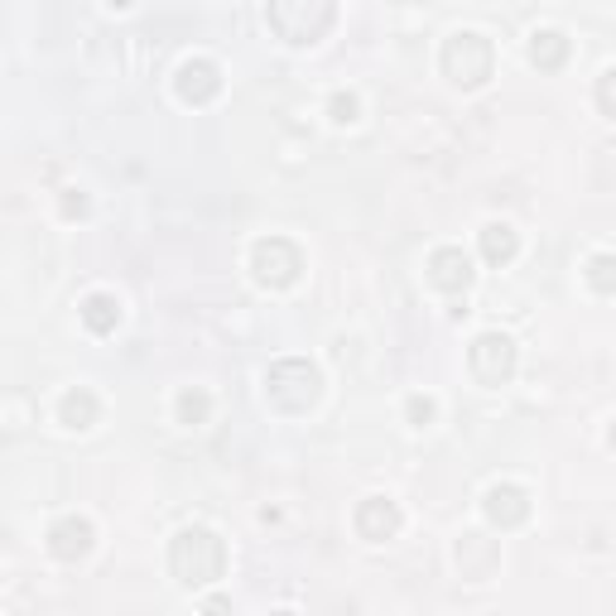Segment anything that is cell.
Returning a JSON list of instances; mask_svg holds the SVG:
<instances>
[{"instance_id": "12", "label": "cell", "mask_w": 616, "mask_h": 616, "mask_svg": "<svg viewBox=\"0 0 616 616\" xmlns=\"http://www.w3.org/2000/svg\"><path fill=\"white\" fill-rule=\"evenodd\" d=\"M497 563H501L497 539H487V535H463L457 539V569H463V578L487 583V578L497 573Z\"/></svg>"}, {"instance_id": "17", "label": "cell", "mask_w": 616, "mask_h": 616, "mask_svg": "<svg viewBox=\"0 0 616 616\" xmlns=\"http://www.w3.org/2000/svg\"><path fill=\"white\" fill-rule=\"evenodd\" d=\"M174 409H178V425L198 429V425H208V415H212V395L198 391V385H188V391H178Z\"/></svg>"}, {"instance_id": "10", "label": "cell", "mask_w": 616, "mask_h": 616, "mask_svg": "<svg viewBox=\"0 0 616 616\" xmlns=\"http://www.w3.org/2000/svg\"><path fill=\"white\" fill-rule=\"evenodd\" d=\"M473 256H467L463 246H439L429 256V284L443 289V294H463L467 284H473Z\"/></svg>"}, {"instance_id": "16", "label": "cell", "mask_w": 616, "mask_h": 616, "mask_svg": "<svg viewBox=\"0 0 616 616\" xmlns=\"http://www.w3.org/2000/svg\"><path fill=\"white\" fill-rule=\"evenodd\" d=\"M58 419H63L68 429H92L96 425V395L88 391V385H78V391H68L63 400H58Z\"/></svg>"}, {"instance_id": "11", "label": "cell", "mask_w": 616, "mask_h": 616, "mask_svg": "<svg viewBox=\"0 0 616 616\" xmlns=\"http://www.w3.org/2000/svg\"><path fill=\"white\" fill-rule=\"evenodd\" d=\"M92 539H96L92 521H82V515H63V521L48 530V554H54L58 563H78V559H88L92 554Z\"/></svg>"}, {"instance_id": "23", "label": "cell", "mask_w": 616, "mask_h": 616, "mask_svg": "<svg viewBox=\"0 0 616 616\" xmlns=\"http://www.w3.org/2000/svg\"><path fill=\"white\" fill-rule=\"evenodd\" d=\"M202 616H232V602H226V597H208V602H202Z\"/></svg>"}, {"instance_id": "7", "label": "cell", "mask_w": 616, "mask_h": 616, "mask_svg": "<svg viewBox=\"0 0 616 616\" xmlns=\"http://www.w3.org/2000/svg\"><path fill=\"white\" fill-rule=\"evenodd\" d=\"M174 92L184 96L188 106H208L217 92H222V68L212 63V58H188V63H178L174 72Z\"/></svg>"}, {"instance_id": "24", "label": "cell", "mask_w": 616, "mask_h": 616, "mask_svg": "<svg viewBox=\"0 0 616 616\" xmlns=\"http://www.w3.org/2000/svg\"><path fill=\"white\" fill-rule=\"evenodd\" d=\"M275 616H294V612H275Z\"/></svg>"}, {"instance_id": "9", "label": "cell", "mask_w": 616, "mask_h": 616, "mask_svg": "<svg viewBox=\"0 0 616 616\" xmlns=\"http://www.w3.org/2000/svg\"><path fill=\"white\" fill-rule=\"evenodd\" d=\"M405 525L400 505H395L391 497H367L357 505V535L371 539V545H385V539H395Z\"/></svg>"}, {"instance_id": "6", "label": "cell", "mask_w": 616, "mask_h": 616, "mask_svg": "<svg viewBox=\"0 0 616 616\" xmlns=\"http://www.w3.org/2000/svg\"><path fill=\"white\" fill-rule=\"evenodd\" d=\"M467 367L481 385H505L515 376V342L505 333H481L473 347H467Z\"/></svg>"}, {"instance_id": "20", "label": "cell", "mask_w": 616, "mask_h": 616, "mask_svg": "<svg viewBox=\"0 0 616 616\" xmlns=\"http://www.w3.org/2000/svg\"><path fill=\"white\" fill-rule=\"evenodd\" d=\"M405 415H409V425H419V429H425V425H433V415H439V405H433L429 395H409V400H405Z\"/></svg>"}, {"instance_id": "13", "label": "cell", "mask_w": 616, "mask_h": 616, "mask_svg": "<svg viewBox=\"0 0 616 616\" xmlns=\"http://www.w3.org/2000/svg\"><path fill=\"white\" fill-rule=\"evenodd\" d=\"M78 318H82V328L96 333V337L116 333V323H120V299H116V294H106V289H96V294L82 299Z\"/></svg>"}, {"instance_id": "21", "label": "cell", "mask_w": 616, "mask_h": 616, "mask_svg": "<svg viewBox=\"0 0 616 616\" xmlns=\"http://www.w3.org/2000/svg\"><path fill=\"white\" fill-rule=\"evenodd\" d=\"M597 106H602V116H616V68H607L597 78Z\"/></svg>"}, {"instance_id": "2", "label": "cell", "mask_w": 616, "mask_h": 616, "mask_svg": "<svg viewBox=\"0 0 616 616\" xmlns=\"http://www.w3.org/2000/svg\"><path fill=\"white\" fill-rule=\"evenodd\" d=\"M323 395V376L318 367L304 357H280L270 361V371H265V400L275 409H284V415H304V409L318 405Z\"/></svg>"}, {"instance_id": "8", "label": "cell", "mask_w": 616, "mask_h": 616, "mask_svg": "<svg viewBox=\"0 0 616 616\" xmlns=\"http://www.w3.org/2000/svg\"><path fill=\"white\" fill-rule=\"evenodd\" d=\"M481 515H487L497 530H515L530 521V491L515 487V481H497V487L487 491V501H481Z\"/></svg>"}, {"instance_id": "19", "label": "cell", "mask_w": 616, "mask_h": 616, "mask_svg": "<svg viewBox=\"0 0 616 616\" xmlns=\"http://www.w3.org/2000/svg\"><path fill=\"white\" fill-rule=\"evenodd\" d=\"M588 280H593L597 294H612V289H616V260L612 256H593V265H588Z\"/></svg>"}, {"instance_id": "15", "label": "cell", "mask_w": 616, "mask_h": 616, "mask_svg": "<svg viewBox=\"0 0 616 616\" xmlns=\"http://www.w3.org/2000/svg\"><path fill=\"white\" fill-rule=\"evenodd\" d=\"M563 58H569V39H563L559 30H535L530 34V63L535 68L554 72V68H563Z\"/></svg>"}, {"instance_id": "5", "label": "cell", "mask_w": 616, "mask_h": 616, "mask_svg": "<svg viewBox=\"0 0 616 616\" xmlns=\"http://www.w3.org/2000/svg\"><path fill=\"white\" fill-rule=\"evenodd\" d=\"M251 275H256L265 289H289L304 275V251L289 236H260L256 246H251Z\"/></svg>"}, {"instance_id": "14", "label": "cell", "mask_w": 616, "mask_h": 616, "mask_svg": "<svg viewBox=\"0 0 616 616\" xmlns=\"http://www.w3.org/2000/svg\"><path fill=\"white\" fill-rule=\"evenodd\" d=\"M515 251H521L515 226H505V222H487V226H481V260H487V265H511Z\"/></svg>"}, {"instance_id": "18", "label": "cell", "mask_w": 616, "mask_h": 616, "mask_svg": "<svg viewBox=\"0 0 616 616\" xmlns=\"http://www.w3.org/2000/svg\"><path fill=\"white\" fill-rule=\"evenodd\" d=\"M357 112H361L357 92H333V96H328V116L337 120V126H352Z\"/></svg>"}, {"instance_id": "1", "label": "cell", "mask_w": 616, "mask_h": 616, "mask_svg": "<svg viewBox=\"0 0 616 616\" xmlns=\"http://www.w3.org/2000/svg\"><path fill=\"white\" fill-rule=\"evenodd\" d=\"M168 569L184 588H212L226 573V545L208 525H188L168 545Z\"/></svg>"}, {"instance_id": "3", "label": "cell", "mask_w": 616, "mask_h": 616, "mask_svg": "<svg viewBox=\"0 0 616 616\" xmlns=\"http://www.w3.org/2000/svg\"><path fill=\"white\" fill-rule=\"evenodd\" d=\"M439 58H443V72H449V82H453V88H463V92L481 88V82L497 72V54H491V39H487V34H477V30L449 34Z\"/></svg>"}, {"instance_id": "4", "label": "cell", "mask_w": 616, "mask_h": 616, "mask_svg": "<svg viewBox=\"0 0 616 616\" xmlns=\"http://www.w3.org/2000/svg\"><path fill=\"white\" fill-rule=\"evenodd\" d=\"M265 20H270V30L280 34L284 44L304 48V44H318L323 34L333 30L337 5L333 0H275V5L265 10Z\"/></svg>"}, {"instance_id": "22", "label": "cell", "mask_w": 616, "mask_h": 616, "mask_svg": "<svg viewBox=\"0 0 616 616\" xmlns=\"http://www.w3.org/2000/svg\"><path fill=\"white\" fill-rule=\"evenodd\" d=\"M63 217H88V193L63 188Z\"/></svg>"}]
</instances>
